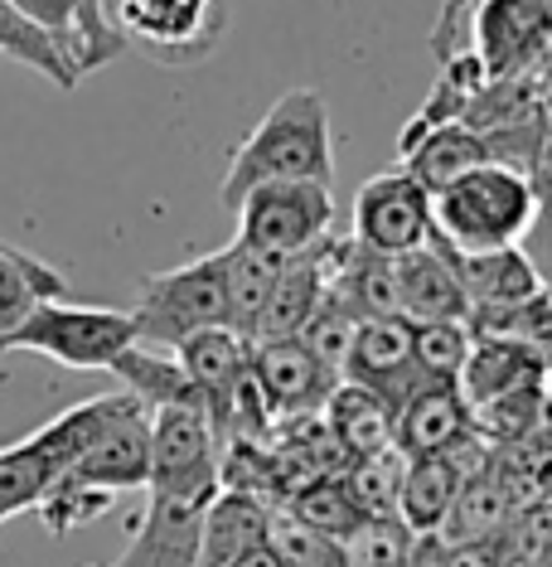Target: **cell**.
<instances>
[{"mask_svg": "<svg viewBox=\"0 0 552 567\" xmlns=\"http://www.w3.org/2000/svg\"><path fill=\"white\" fill-rule=\"evenodd\" d=\"M354 326H358V320L344 311L335 296H325V301H320V311L311 316V326L301 330V340H305V350H311L320 364L340 373L344 354H350V340H354Z\"/></svg>", "mask_w": 552, "mask_h": 567, "instance_id": "obj_34", "label": "cell"}, {"mask_svg": "<svg viewBox=\"0 0 552 567\" xmlns=\"http://www.w3.org/2000/svg\"><path fill=\"white\" fill-rule=\"evenodd\" d=\"M136 344V326L112 306L34 301L15 326L0 330V354H44L63 369H112Z\"/></svg>", "mask_w": 552, "mask_h": 567, "instance_id": "obj_3", "label": "cell"}, {"mask_svg": "<svg viewBox=\"0 0 552 567\" xmlns=\"http://www.w3.org/2000/svg\"><path fill=\"white\" fill-rule=\"evenodd\" d=\"M107 373H117L122 389L146 403L150 412L156 408H204L189 373L179 369V359L170 350H150V344H132V350L117 354V364Z\"/></svg>", "mask_w": 552, "mask_h": 567, "instance_id": "obj_24", "label": "cell"}, {"mask_svg": "<svg viewBox=\"0 0 552 567\" xmlns=\"http://www.w3.org/2000/svg\"><path fill=\"white\" fill-rule=\"evenodd\" d=\"M407 326H413L407 344H413V369L421 373V383H456L475 330L466 320H407Z\"/></svg>", "mask_w": 552, "mask_h": 567, "instance_id": "obj_29", "label": "cell"}, {"mask_svg": "<svg viewBox=\"0 0 552 567\" xmlns=\"http://www.w3.org/2000/svg\"><path fill=\"white\" fill-rule=\"evenodd\" d=\"M397 262V296H403V320H466L470 326V301L456 277V257L441 238L427 248L393 257Z\"/></svg>", "mask_w": 552, "mask_h": 567, "instance_id": "obj_18", "label": "cell"}, {"mask_svg": "<svg viewBox=\"0 0 552 567\" xmlns=\"http://www.w3.org/2000/svg\"><path fill=\"white\" fill-rule=\"evenodd\" d=\"M117 24L165 63H199L228 24V0H117Z\"/></svg>", "mask_w": 552, "mask_h": 567, "instance_id": "obj_9", "label": "cell"}, {"mask_svg": "<svg viewBox=\"0 0 552 567\" xmlns=\"http://www.w3.org/2000/svg\"><path fill=\"white\" fill-rule=\"evenodd\" d=\"M330 296L350 311L354 320H383V316H403V296H397V262L383 252L358 248L354 238H344L335 281Z\"/></svg>", "mask_w": 552, "mask_h": 567, "instance_id": "obj_21", "label": "cell"}, {"mask_svg": "<svg viewBox=\"0 0 552 567\" xmlns=\"http://www.w3.org/2000/svg\"><path fill=\"white\" fill-rule=\"evenodd\" d=\"M218 489H170L146 485V514L132 524V544L107 567H199L204 514Z\"/></svg>", "mask_w": 552, "mask_h": 567, "instance_id": "obj_8", "label": "cell"}, {"mask_svg": "<svg viewBox=\"0 0 552 567\" xmlns=\"http://www.w3.org/2000/svg\"><path fill=\"white\" fill-rule=\"evenodd\" d=\"M548 354H538L533 344H519V340H499V334H475L466 364L456 373V389L466 393L470 408L480 403H494L513 389H529V383H543L548 379Z\"/></svg>", "mask_w": 552, "mask_h": 567, "instance_id": "obj_19", "label": "cell"}, {"mask_svg": "<svg viewBox=\"0 0 552 567\" xmlns=\"http://www.w3.org/2000/svg\"><path fill=\"white\" fill-rule=\"evenodd\" d=\"M320 422H325V432L335 436L344 461L393 446V403L378 398L374 389H364V383L340 379L335 389H330L325 408H320Z\"/></svg>", "mask_w": 552, "mask_h": 567, "instance_id": "obj_22", "label": "cell"}, {"mask_svg": "<svg viewBox=\"0 0 552 567\" xmlns=\"http://www.w3.org/2000/svg\"><path fill=\"white\" fill-rule=\"evenodd\" d=\"M281 179H335V136H330V107L315 87H291L281 93L267 117L252 126L228 161V175L218 185L223 209H238L242 195Z\"/></svg>", "mask_w": 552, "mask_h": 567, "instance_id": "obj_1", "label": "cell"}, {"mask_svg": "<svg viewBox=\"0 0 552 567\" xmlns=\"http://www.w3.org/2000/svg\"><path fill=\"white\" fill-rule=\"evenodd\" d=\"M407 456L397 446L368 451V456L344 461V481H350L354 499L364 505V514H397V485H403Z\"/></svg>", "mask_w": 552, "mask_h": 567, "instance_id": "obj_31", "label": "cell"}, {"mask_svg": "<svg viewBox=\"0 0 552 567\" xmlns=\"http://www.w3.org/2000/svg\"><path fill=\"white\" fill-rule=\"evenodd\" d=\"M248 373H252V383H257V393H262V408L272 422L320 412L330 389L340 383V373L320 364V359L305 350L301 334H291V340H257Z\"/></svg>", "mask_w": 552, "mask_h": 567, "instance_id": "obj_10", "label": "cell"}, {"mask_svg": "<svg viewBox=\"0 0 552 567\" xmlns=\"http://www.w3.org/2000/svg\"><path fill=\"white\" fill-rule=\"evenodd\" d=\"M407 334H413V326H407L403 316L358 320L340 379L374 389L378 398H388L393 412H397V403L421 383V373L413 369V344H407Z\"/></svg>", "mask_w": 552, "mask_h": 567, "instance_id": "obj_15", "label": "cell"}, {"mask_svg": "<svg viewBox=\"0 0 552 567\" xmlns=\"http://www.w3.org/2000/svg\"><path fill=\"white\" fill-rule=\"evenodd\" d=\"M63 481H79L107 495H126V489H146L150 481V408L146 403H126L117 417L102 427V436L79 456Z\"/></svg>", "mask_w": 552, "mask_h": 567, "instance_id": "obj_13", "label": "cell"}, {"mask_svg": "<svg viewBox=\"0 0 552 567\" xmlns=\"http://www.w3.org/2000/svg\"><path fill=\"white\" fill-rule=\"evenodd\" d=\"M456 257V277L466 287L470 301V326L475 320H490L499 311L533 301L548 287L538 277V267L523 257V248H499V252H451Z\"/></svg>", "mask_w": 552, "mask_h": 567, "instance_id": "obj_17", "label": "cell"}, {"mask_svg": "<svg viewBox=\"0 0 552 567\" xmlns=\"http://www.w3.org/2000/svg\"><path fill=\"white\" fill-rule=\"evenodd\" d=\"M170 354L179 359V369L189 373V383H195V393L204 403V417H209V427L218 432V422L228 417L242 379H248L252 340H242V334L228 330V326H213V330L189 334V340Z\"/></svg>", "mask_w": 552, "mask_h": 567, "instance_id": "obj_16", "label": "cell"}, {"mask_svg": "<svg viewBox=\"0 0 552 567\" xmlns=\"http://www.w3.org/2000/svg\"><path fill=\"white\" fill-rule=\"evenodd\" d=\"M475 412L456 383H417L393 412V446L413 456H446L475 442Z\"/></svg>", "mask_w": 552, "mask_h": 567, "instance_id": "obj_14", "label": "cell"}, {"mask_svg": "<svg viewBox=\"0 0 552 567\" xmlns=\"http://www.w3.org/2000/svg\"><path fill=\"white\" fill-rule=\"evenodd\" d=\"M287 514H291V519H301L305 528H315V534L335 538V544H344V538H350L354 528L368 519L364 505L354 499L350 481H344V471L315 475V481H305L301 489H291V495H287Z\"/></svg>", "mask_w": 552, "mask_h": 567, "instance_id": "obj_26", "label": "cell"}, {"mask_svg": "<svg viewBox=\"0 0 552 567\" xmlns=\"http://www.w3.org/2000/svg\"><path fill=\"white\" fill-rule=\"evenodd\" d=\"M267 544H272L281 567H350L344 563V544L305 528L301 519H291L287 509H272V519H267Z\"/></svg>", "mask_w": 552, "mask_h": 567, "instance_id": "obj_32", "label": "cell"}, {"mask_svg": "<svg viewBox=\"0 0 552 567\" xmlns=\"http://www.w3.org/2000/svg\"><path fill=\"white\" fill-rule=\"evenodd\" d=\"M223 252V291H228V330H238L242 340H252V326L262 316L267 296H272L277 277H281V257L257 252L248 243H228Z\"/></svg>", "mask_w": 552, "mask_h": 567, "instance_id": "obj_25", "label": "cell"}, {"mask_svg": "<svg viewBox=\"0 0 552 567\" xmlns=\"http://www.w3.org/2000/svg\"><path fill=\"white\" fill-rule=\"evenodd\" d=\"M126 316L136 326V344H150V350H179L189 334L228 326L223 252H204L185 267L146 277Z\"/></svg>", "mask_w": 552, "mask_h": 567, "instance_id": "obj_4", "label": "cell"}, {"mask_svg": "<svg viewBox=\"0 0 552 567\" xmlns=\"http://www.w3.org/2000/svg\"><path fill=\"white\" fill-rule=\"evenodd\" d=\"M0 54L24 63V69H34L40 79L63 87V93H73V87H79V73H73V63L59 54V44L49 40L34 20H24L10 0H0Z\"/></svg>", "mask_w": 552, "mask_h": 567, "instance_id": "obj_28", "label": "cell"}, {"mask_svg": "<svg viewBox=\"0 0 552 567\" xmlns=\"http://www.w3.org/2000/svg\"><path fill=\"white\" fill-rule=\"evenodd\" d=\"M413 548H417V534L397 514H368L344 538V563L350 567H407Z\"/></svg>", "mask_w": 552, "mask_h": 567, "instance_id": "obj_30", "label": "cell"}, {"mask_svg": "<svg viewBox=\"0 0 552 567\" xmlns=\"http://www.w3.org/2000/svg\"><path fill=\"white\" fill-rule=\"evenodd\" d=\"M350 238L358 248L383 252V257H403V252L427 248L436 238L431 195L407 171H383L374 179H364L354 195V234Z\"/></svg>", "mask_w": 552, "mask_h": 567, "instance_id": "obj_7", "label": "cell"}, {"mask_svg": "<svg viewBox=\"0 0 552 567\" xmlns=\"http://www.w3.org/2000/svg\"><path fill=\"white\" fill-rule=\"evenodd\" d=\"M485 451H490V442L475 436V442L446 451V456H413L403 466V485H397V519L413 528L417 538L441 534L466 475L485 466Z\"/></svg>", "mask_w": 552, "mask_h": 567, "instance_id": "obj_12", "label": "cell"}, {"mask_svg": "<svg viewBox=\"0 0 552 567\" xmlns=\"http://www.w3.org/2000/svg\"><path fill=\"white\" fill-rule=\"evenodd\" d=\"M494 151L485 136H475L466 122H446L436 126V132H427L421 141H413V146L403 151V171L417 179L427 195H436V189H446L451 179L470 175L475 165H490Z\"/></svg>", "mask_w": 552, "mask_h": 567, "instance_id": "obj_23", "label": "cell"}, {"mask_svg": "<svg viewBox=\"0 0 552 567\" xmlns=\"http://www.w3.org/2000/svg\"><path fill=\"white\" fill-rule=\"evenodd\" d=\"M436 238L451 252H499L519 248L533 224V185L504 161L475 165L431 195Z\"/></svg>", "mask_w": 552, "mask_h": 567, "instance_id": "obj_2", "label": "cell"}, {"mask_svg": "<svg viewBox=\"0 0 552 567\" xmlns=\"http://www.w3.org/2000/svg\"><path fill=\"white\" fill-rule=\"evenodd\" d=\"M69 296V277L59 267H49L44 257L10 248L0 243V330L15 326L34 301H63Z\"/></svg>", "mask_w": 552, "mask_h": 567, "instance_id": "obj_27", "label": "cell"}, {"mask_svg": "<svg viewBox=\"0 0 552 567\" xmlns=\"http://www.w3.org/2000/svg\"><path fill=\"white\" fill-rule=\"evenodd\" d=\"M548 369H552V354H548Z\"/></svg>", "mask_w": 552, "mask_h": 567, "instance_id": "obj_36", "label": "cell"}, {"mask_svg": "<svg viewBox=\"0 0 552 567\" xmlns=\"http://www.w3.org/2000/svg\"><path fill=\"white\" fill-rule=\"evenodd\" d=\"M228 567H281V563H277L272 544H267V538H257V544H248V548H242V553H238V558L228 563Z\"/></svg>", "mask_w": 552, "mask_h": 567, "instance_id": "obj_35", "label": "cell"}, {"mask_svg": "<svg viewBox=\"0 0 552 567\" xmlns=\"http://www.w3.org/2000/svg\"><path fill=\"white\" fill-rule=\"evenodd\" d=\"M238 243L272 257H296L315 248L335 224V195L320 179H281V185H262L238 204Z\"/></svg>", "mask_w": 552, "mask_h": 567, "instance_id": "obj_6", "label": "cell"}, {"mask_svg": "<svg viewBox=\"0 0 552 567\" xmlns=\"http://www.w3.org/2000/svg\"><path fill=\"white\" fill-rule=\"evenodd\" d=\"M513 509H519L513 481L499 466V456H485V466L466 475V485H460L456 505L436 538L441 544H485V538H494L513 519Z\"/></svg>", "mask_w": 552, "mask_h": 567, "instance_id": "obj_20", "label": "cell"}, {"mask_svg": "<svg viewBox=\"0 0 552 567\" xmlns=\"http://www.w3.org/2000/svg\"><path fill=\"white\" fill-rule=\"evenodd\" d=\"M466 49L485 83L529 79L552 63V0H470Z\"/></svg>", "mask_w": 552, "mask_h": 567, "instance_id": "obj_5", "label": "cell"}, {"mask_svg": "<svg viewBox=\"0 0 552 567\" xmlns=\"http://www.w3.org/2000/svg\"><path fill=\"white\" fill-rule=\"evenodd\" d=\"M112 505H117V495H107V489H93L79 481H54L49 495L40 499V519L49 524V534H73V528L102 519Z\"/></svg>", "mask_w": 552, "mask_h": 567, "instance_id": "obj_33", "label": "cell"}, {"mask_svg": "<svg viewBox=\"0 0 552 567\" xmlns=\"http://www.w3.org/2000/svg\"><path fill=\"white\" fill-rule=\"evenodd\" d=\"M340 248H344V238L325 234L315 248H305V252L281 262L277 287H272L262 316H257V326H252V344L257 340H291V334H301L305 326H311L320 301L330 296V281H335Z\"/></svg>", "mask_w": 552, "mask_h": 567, "instance_id": "obj_11", "label": "cell"}]
</instances>
